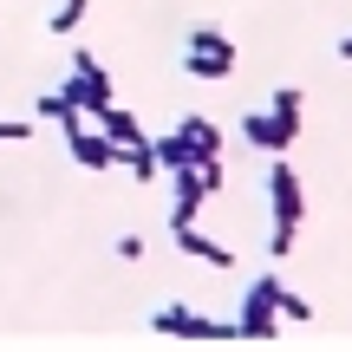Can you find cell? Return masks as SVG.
<instances>
[{"label": "cell", "mask_w": 352, "mask_h": 352, "mask_svg": "<svg viewBox=\"0 0 352 352\" xmlns=\"http://www.w3.org/2000/svg\"><path fill=\"white\" fill-rule=\"evenodd\" d=\"M261 189H267V215H274L267 254H274V261H287V254H294V241H300V222H307V189H300V176H294L287 157H267Z\"/></svg>", "instance_id": "1"}, {"label": "cell", "mask_w": 352, "mask_h": 352, "mask_svg": "<svg viewBox=\"0 0 352 352\" xmlns=\"http://www.w3.org/2000/svg\"><path fill=\"white\" fill-rule=\"evenodd\" d=\"M151 333L189 340V346H228V340H235V320H209V314H196V307H157Z\"/></svg>", "instance_id": "2"}, {"label": "cell", "mask_w": 352, "mask_h": 352, "mask_svg": "<svg viewBox=\"0 0 352 352\" xmlns=\"http://www.w3.org/2000/svg\"><path fill=\"white\" fill-rule=\"evenodd\" d=\"M274 294H280V274H261L248 294H241V314H235V340L248 346H267L280 340V314H274Z\"/></svg>", "instance_id": "3"}, {"label": "cell", "mask_w": 352, "mask_h": 352, "mask_svg": "<svg viewBox=\"0 0 352 352\" xmlns=\"http://www.w3.org/2000/svg\"><path fill=\"white\" fill-rule=\"evenodd\" d=\"M59 91H65V98H72L78 111L91 118V111H104V104H111V72H104L91 52H72V78H65Z\"/></svg>", "instance_id": "4"}, {"label": "cell", "mask_w": 352, "mask_h": 352, "mask_svg": "<svg viewBox=\"0 0 352 352\" xmlns=\"http://www.w3.org/2000/svg\"><path fill=\"white\" fill-rule=\"evenodd\" d=\"M241 138H248L254 151L280 157L294 138H300V118H280V111H241Z\"/></svg>", "instance_id": "5"}, {"label": "cell", "mask_w": 352, "mask_h": 352, "mask_svg": "<svg viewBox=\"0 0 352 352\" xmlns=\"http://www.w3.org/2000/svg\"><path fill=\"white\" fill-rule=\"evenodd\" d=\"M65 151H72L78 170H118V164H124V144H111L104 131H85V124L65 131Z\"/></svg>", "instance_id": "6"}, {"label": "cell", "mask_w": 352, "mask_h": 352, "mask_svg": "<svg viewBox=\"0 0 352 352\" xmlns=\"http://www.w3.org/2000/svg\"><path fill=\"white\" fill-rule=\"evenodd\" d=\"M170 235H176V248H183L189 261H202V267H222V274L235 267V248H228V241H215V235H202L196 222H189V228H170Z\"/></svg>", "instance_id": "7"}, {"label": "cell", "mask_w": 352, "mask_h": 352, "mask_svg": "<svg viewBox=\"0 0 352 352\" xmlns=\"http://www.w3.org/2000/svg\"><path fill=\"white\" fill-rule=\"evenodd\" d=\"M176 131H183V144L196 151V164H215V157H222V124H215V118L183 111V118H176Z\"/></svg>", "instance_id": "8"}, {"label": "cell", "mask_w": 352, "mask_h": 352, "mask_svg": "<svg viewBox=\"0 0 352 352\" xmlns=\"http://www.w3.org/2000/svg\"><path fill=\"white\" fill-rule=\"evenodd\" d=\"M91 118H98V131H104L111 144H144V138H151V131H144V124H138V118H131V111H124L118 98L104 104V111H91Z\"/></svg>", "instance_id": "9"}, {"label": "cell", "mask_w": 352, "mask_h": 352, "mask_svg": "<svg viewBox=\"0 0 352 352\" xmlns=\"http://www.w3.org/2000/svg\"><path fill=\"white\" fill-rule=\"evenodd\" d=\"M144 144H151V157H157L164 170H183V164H196V151L183 144V131H151Z\"/></svg>", "instance_id": "10"}, {"label": "cell", "mask_w": 352, "mask_h": 352, "mask_svg": "<svg viewBox=\"0 0 352 352\" xmlns=\"http://www.w3.org/2000/svg\"><path fill=\"white\" fill-rule=\"evenodd\" d=\"M33 118H52V124H59V131H78V124H85V118H78V104L65 98V91H39Z\"/></svg>", "instance_id": "11"}, {"label": "cell", "mask_w": 352, "mask_h": 352, "mask_svg": "<svg viewBox=\"0 0 352 352\" xmlns=\"http://www.w3.org/2000/svg\"><path fill=\"white\" fill-rule=\"evenodd\" d=\"M189 52H209V59L235 65V39H228V33H215V26H196V33H189Z\"/></svg>", "instance_id": "12"}, {"label": "cell", "mask_w": 352, "mask_h": 352, "mask_svg": "<svg viewBox=\"0 0 352 352\" xmlns=\"http://www.w3.org/2000/svg\"><path fill=\"white\" fill-rule=\"evenodd\" d=\"M183 72H189V78H202V85H215V78H228V72H235V65L209 59V52H183Z\"/></svg>", "instance_id": "13"}, {"label": "cell", "mask_w": 352, "mask_h": 352, "mask_svg": "<svg viewBox=\"0 0 352 352\" xmlns=\"http://www.w3.org/2000/svg\"><path fill=\"white\" fill-rule=\"evenodd\" d=\"M78 20H85V0H59V13L46 20V33L65 39V33H78Z\"/></svg>", "instance_id": "14"}, {"label": "cell", "mask_w": 352, "mask_h": 352, "mask_svg": "<svg viewBox=\"0 0 352 352\" xmlns=\"http://www.w3.org/2000/svg\"><path fill=\"white\" fill-rule=\"evenodd\" d=\"M274 314H280V320H294V327H307V320H314V300H300V294L280 287V294H274Z\"/></svg>", "instance_id": "15"}, {"label": "cell", "mask_w": 352, "mask_h": 352, "mask_svg": "<svg viewBox=\"0 0 352 352\" xmlns=\"http://www.w3.org/2000/svg\"><path fill=\"white\" fill-rule=\"evenodd\" d=\"M300 85H274V98H267V111H280V118H300Z\"/></svg>", "instance_id": "16"}, {"label": "cell", "mask_w": 352, "mask_h": 352, "mask_svg": "<svg viewBox=\"0 0 352 352\" xmlns=\"http://www.w3.org/2000/svg\"><path fill=\"white\" fill-rule=\"evenodd\" d=\"M33 118H0V144H26V138H33Z\"/></svg>", "instance_id": "17"}, {"label": "cell", "mask_w": 352, "mask_h": 352, "mask_svg": "<svg viewBox=\"0 0 352 352\" xmlns=\"http://www.w3.org/2000/svg\"><path fill=\"white\" fill-rule=\"evenodd\" d=\"M111 248H118V261H144V235H118Z\"/></svg>", "instance_id": "18"}, {"label": "cell", "mask_w": 352, "mask_h": 352, "mask_svg": "<svg viewBox=\"0 0 352 352\" xmlns=\"http://www.w3.org/2000/svg\"><path fill=\"white\" fill-rule=\"evenodd\" d=\"M340 59H346V65H352V33H346V39H340Z\"/></svg>", "instance_id": "19"}]
</instances>
